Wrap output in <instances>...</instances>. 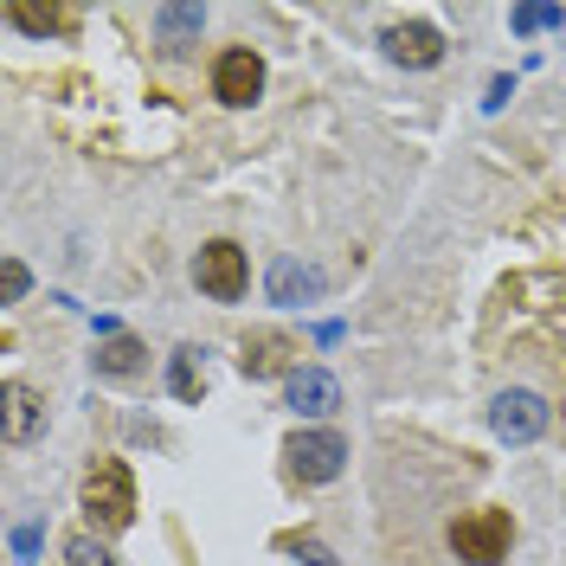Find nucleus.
I'll use <instances>...</instances> for the list:
<instances>
[{"mask_svg": "<svg viewBox=\"0 0 566 566\" xmlns=\"http://www.w3.org/2000/svg\"><path fill=\"white\" fill-rule=\"evenodd\" d=\"M27 290H33V271H27L20 258H0V296H7V303H20Z\"/></svg>", "mask_w": 566, "mask_h": 566, "instance_id": "16", "label": "nucleus"}, {"mask_svg": "<svg viewBox=\"0 0 566 566\" xmlns=\"http://www.w3.org/2000/svg\"><path fill=\"white\" fill-rule=\"evenodd\" d=\"M84 515H91L104 534H123L129 522H136V476H129L116 458L91 463V476H84Z\"/></svg>", "mask_w": 566, "mask_h": 566, "instance_id": "1", "label": "nucleus"}, {"mask_svg": "<svg viewBox=\"0 0 566 566\" xmlns=\"http://www.w3.org/2000/svg\"><path fill=\"white\" fill-rule=\"evenodd\" d=\"M264 290H271V303H316L322 290H328V277H322L316 264L277 258V264H271V277H264Z\"/></svg>", "mask_w": 566, "mask_h": 566, "instance_id": "10", "label": "nucleus"}, {"mask_svg": "<svg viewBox=\"0 0 566 566\" xmlns=\"http://www.w3.org/2000/svg\"><path fill=\"white\" fill-rule=\"evenodd\" d=\"M560 7H515V33H541V27H560Z\"/></svg>", "mask_w": 566, "mask_h": 566, "instance_id": "19", "label": "nucleus"}, {"mask_svg": "<svg viewBox=\"0 0 566 566\" xmlns=\"http://www.w3.org/2000/svg\"><path fill=\"white\" fill-rule=\"evenodd\" d=\"M200 27H207V7H193V0H187V7H161V13H155L161 52H187V39L200 33Z\"/></svg>", "mask_w": 566, "mask_h": 566, "instance_id": "13", "label": "nucleus"}, {"mask_svg": "<svg viewBox=\"0 0 566 566\" xmlns=\"http://www.w3.org/2000/svg\"><path fill=\"white\" fill-rule=\"evenodd\" d=\"M283 547H290V554H296V560H303V566H342V560H335V554H328V547H322V541H310V534H290Z\"/></svg>", "mask_w": 566, "mask_h": 566, "instance_id": "18", "label": "nucleus"}, {"mask_svg": "<svg viewBox=\"0 0 566 566\" xmlns=\"http://www.w3.org/2000/svg\"><path fill=\"white\" fill-rule=\"evenodd\" d=\"M509 541H515L509 509H476V515L451 522V547H458V560H470V566H502L509 560Z\"/></svg>", "mask_w": 566, "mask_h": 566, "instance_id": "2", "label": "nucleus"}, {"mask_svg": "<svg viewBox=\"0 0 566 566\" xmlns=\"http://www.w3.org/2000/svg\"><path fill=\"white\" fill-rule=\"evenodd\" d=\"M193 283L207 290L212 303H239V296H245V283H251L245 251L232 245V239H212V245H200V258H193Z\"/></svg>", "mask_w": 566, "mask_h": 566, "instance_id": "3", "label": "nucleus"}, {"mask_svg": "<svg viewBox=\"0 0 566 566\" xmlns=\"http://www.w3.org/2000/svg\"><path fill=\"white\" fill-rule=\"evenodd\" d=\"M0 406H7L0 438H7V444H27V438L39 431V412H45V406H39V392L27 387V380H7V387H0Z\"/></svg>", "mask_w": 566, "mask_h": 566, "instance_id": "11", "label": "nucleus"}, {"mask_svg": "<svg viewBox=\"0 0 566 566\" xmlns=\"http://www.w3.org/2000/svg\"><path fill=\"white\" fill-rule=\"evenodd\" d=\"M65 560L71 566H109V547H104V541H91V534H71V541H65Z\"/></svg>", "mask_w": 566, "mask_h": 566, "instance_id": "17", "label": "nucleus"}, {"mask_svg": "<svg viewBox=\"0 0 566 566\" xmlns=\"http://www.w3.org/2000/svg\"><path fill=\"white\" fill-rule=\"evenodd\" d=\"M7 20H13V27H20V33H71V27H77V7H52V0H45V7H39V0H7Z\"/></svg>", "mask_w": 566, "mask_h": 566, "instance_id": "12", "label": "nucleus"}, {"mask_svg": "<svg viewBox=\"0 0 566 566\" xmlns=\"http://www.w3.org/2000/svg\"><path fill=\"white\" fill-rule=\"evenodd\" d=\"M380 45H387L392 65H406V71H431L438 59H444V33L424 27V20H399V27H387Z\"/></svg>", "mask_w": 566, "mask_h": 566, "instance_id": "7", "label": "nucleus"}, {"mask_svg": "<svg viewBox=\"0 0 566 566\" xmlns=\"http://www.w3.org/2000/svg\"><path fill=\"white\" fill-rule=\"evenodd\" d=\"M283 458H290V476H303V483H335L348 463V444H342V431H296L283 444Z\"/></svg>", "mask_w": 566, "mask_h": 566, "instance_id": "4", "label": "nucleus"}, {"mask_svg": "<svg viewBox=\"0 0 566 566\" xmlns=\"http://www.w3.org/2000/svg\"><path fill=\"white\" fill-rule=\"evenodd\" d=\"M509 91H515V77H495V84H490V97H483V104H490V109H502V97H509Z\"/></svg>", "mask_w": 566, "mask_h": 566, "instance_id": "21", "label": "nucleus"}, {"mask_svg": "<svg viewBox=\"0 0 566 566\" xmlns=\"http://www.w3.org/2000/svg\"><path fill=\"white\" fill-rule=\"evenodd\" d=\"M290 406H296L303 419H328V412L342 406V380H335L328 367H296V374H290Z\"/></svg>", "mask_w": 566, "mask_h": 566, "instance_id": "9", "label": "nucleus"}, {"mask_svg": "<svg viewBox=\"0 0 566 566\" xmlns=\"http://www.w3.org/2000/svg\"><path fill=\"white\" fill-rule=\"evenodd\" d=\"M168 387H175V399H200V387H207V374H200V348H180L175 354Z\"/></svg>", "mask_w": 566, "mask_h": 566, "instance_id": "15", "label": "nucleus"}, {"mask_svg": "<svg viewBox=\"0 0 566 566\" xmlns=\"http://www.w3.org/2000/svg\"><path fill=\"white\" fill-rule=\"evenodd\" d=\"M296 342L283 335V328H251L245 348H239V367H245V380H277V374H290L296 367Z\"/></svg>", "mask_w": 566, "mask_h": 566, "instance_id": "8", "label": "nucleus"}, {"mask_svg": "<svg viewBox=\"0 0 566 566\" xmlns=\"http://www.w3.org/2000/svg\"><path fill=\"white\" fill-rule=\"evenodd\" d=\"M490 424H495V438H502V444H534V438L547 431V399L528 392V387H509L490 406Z\"/></svg>", "mask_w": 566, "mask_h": 566, "instance_id": "5", "label": "nucleus"}, {"mask_svg": "<svg viewBox=\"0 0 566 566\" xmlns=\"http://www.w3.org/2000/svg\"><path fill=\"white\" fill-rule=\"evenodd\" d=\"M39 541H45L39 528H13V560H33V554H39Z\"/></svg>", "mask_w": 566, "mask_h": 566, "instance_id": "20", "label": "nucleus"}, {"mask_svg": "<svg viewBox=\"0 0 566 566\" xmlns=\"http://www.w3.org/2000/svg\"><path fill=\"white\" fill-rule=\"evenodd\" d=\"M258 91H264V65H258V52L251 45H232V52H219V65H212V97L232 109L258 104Z\"/></svg>", "mask_w": 566, "mask_h": 566, "instance_id": "6", "label": "nucleus"}, {"mask_svg": "<svg viewBox=\"0 0 566 566\" xmlns=\"http://www.w3.org/2000/svg\"><path fill=\"white\" fill-rule=\"evenodd\" d=\"M91 360H97V374H116V380H129V374H142V367H148V348H142L136 335H109V342L91 354Z\"/></svg>", "mask_w": 566, "mask_h": 566, "instance_id": "14", "label": "nucleus"}]
</instances>
